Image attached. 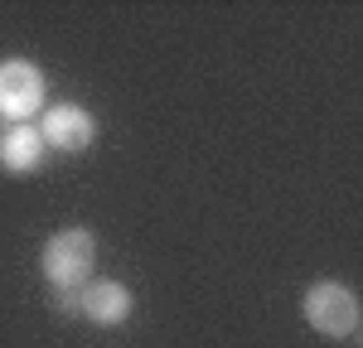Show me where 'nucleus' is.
<instances>
[{"label": "nucleus", "mask_w": 363, "mask_h": 348, "mask_svg": "<svg viewBox=\"0 0 363 348\" xmlns=\"http://www.w3.org/2000/svg\"><path fill=\"white\" fill-rule=\"evenodd\" d=\"M92 266H97V232L92 228H58L39 252V271H44L49 290H83L92 281Z\"/></svg>", "instance_id": "nucleus-1"}, {"label": "nucleus", "mask_w": 363, "mask_h": 348, "mask_svg": "<svg viewBox=\"0 0 363 348\" xmlns=\"http://www.w3.org/2000/svg\"><path fill=\"white\" fill-rule=\"evenodd\" d=\"M306 324L325 339H349L359 329V295L344 286V281H315L301 300Z\"/></svg>", "instance_id": "nucleus-2"}, {"label": "nucleus", "mask_w": 363, "mask_h": 348, "mask_svg": "<svg viewBox=\"0 0 363 348\" xmlns=\"http://www.w3.org/2000/svg\"><path fill=\"white\" fill-rule=\"evenodd\" d=\"M44 73L29 63V58H5L0 63V116L15 126V121H29V116L44 112Z\"/></svg>", "instance_id": "nucleus-3"}, {"label": "nucleus", "mask_w": 363, "mask_h": 348, "mask_svg": "<svg viewBox=\"0 0 363 348\" xmlns=\"http://www.w3.org/2000/svg\"><path fill=\"white\" fill-rule=\"evenodd\" d=\"M39 136H44V150L54 145L63 155H78V150H87V145L97 141V116L87 112V107H78V102H54L44 112Z\"/></svg>", "instance_id": "nucleus-4"}, {"label": "nucleus", "mask_w": 363, "mask_h": 348, "mask_svg": "<svg viewBox=\"0 0 363 348\" xmlns=\"http://www.w3.org/2000/svg\"><path fill=\"white\" fill-rule=\"evenodd\" d=\"M136 310V295L121 286V281H87L78 290V315L92 319V324H102V329H112V324H126Z\"/></svg>", "instance_id": "nucleus-5"}, {"label": "nucleus", "mask_w": 363, "mask_h": 348, "mask_svg": "<svg viewBox=\"0 0 363 348\" xmlns=\"http://www.w3.org/2000/svg\"><path fill=\"white\" fill-rule=\"evenodd\" d=\"M44 165V136L29 121H5L0 126V170L5 174H34Z\"/></svg>", "instance_id": "nucleus-6"}, {"label": "nucleus", "mask_w": 363, "mask_h": 348, "mask_svg": "<svg viewBox=\"0 0 363 348\" xmlns=\"http://www.w3.org/2000/svg\"><path fill=\"white\" fill-rule=\"evenodd\" d=\"M54 305L63 315H78V290H54Z\"/></svg>", "instance_id": "nucleus-7"}]
</instances>
